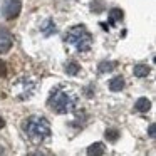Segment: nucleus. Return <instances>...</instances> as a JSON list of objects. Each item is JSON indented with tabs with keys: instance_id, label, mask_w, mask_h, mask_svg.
I'll list each match as a JSON object with an SVG mask.
<instances>
[{
	"instance_id": "f257e3e1",
	"label": "nucleus",
	"mask_w": 156,
	"mask_h": 156,
	"mask_svg": "<svg viewBox=\"0 0 156 156\" xmlns=\"http://www.w3.org/2000/svg\"><path fill=\"white\" fill-rule=\"evenodd\" d=\"M77 104V98H76L74 92L67 91V89H55L54 92L49 98V108L52 109L57 114H67V112H72Z\"/></svg>"
},
{
	"instance_id": "f03ea898",
	"label": "nucleus",
	"mask_w": 156,
	"mask_h": 156,
	"mask_svg": "<svg viewBox=\"0 0 156 156\" xmlns=\"http://www.w3.org/2000/svg\"><path fill=\"white\" fill-rule=\"evenodd\" d=\"M24 129H25V134L29 136V139L35 144H41L42 141H45L51 136V124L42 116L29 118L24 124Z\"/></svg>"
},
{
	"instance_id": "7ed1b4c3",
	"label": "nucleus",
	"mask_w": 156,
	"mask_h": 156,
	"mask_svg": "<svg viewBox=\"0 0 156 156\" xmlns=\"http://www.w3.org/2000/svg\"><path fill=\"white\" fill-rule=\"evenodd\" d=\"M66 42L76 47L79 52H87L92 45V35L84 25H76L66 34Z\"/></svg>"
},
{
	"instance_id": "20e7f679",
	"label": "nucleus",
	"mask_w": 156,
	"mask_h": 156,
	"mask_svg": "<svg viewBox=\"0 0 156 156\" xmlns=\"http://www.w3.org/2000/svg\"><path fill=\"white\" fill-rule=\"evenodd\" d=\"M22 10V0H5L4 4V17L7 20L15 19Z\"/></svg>"
},
{
	"instance_id": "39448f33",
	"label": "nucleus",
	"mask_w": 156,
	"mask_h": 156,
	"mask_svg": "<svg viewBox=\"0 0 156 156\" xmlns=\"http://www.w3.org/2000/svg\"><path fill=\"white\" fill-rule=\"evenodd\" d=\"M12 44H14V37L10 35V32L0 29V54H5L10 51Z\"/></svg>"
},
{
	"instance_id": "423d86ee",
	"label": "nucleus",
	"mask_w": 156,
	"mask_h": 156,
	"mask_svg": "<svg viewBox=\"0 0 156 156\" xmlns=\"http://www.w3.org/2000/svg\"><path fill=\"white\" fill-rule=\"evenodd\" d=\"M122 17H124V15H122L121 9H112L111 14H109V22H108V24H102V27L106 29L108 25H109V27H112V25H116L118 22H121Z\"/></svg>"
},
{
	"instance_id": "0eeeda50",
	"label": "nucleus",
	"mask_w": 156,
	"mask_h": 156,
	"mask_svg": "<svg viewBox=\"0 0 156 156\" xmlns=\"http://www.w3.org/2000/svg\"><path fill=\"white\" fill-rule=\"evenodd\" d=\"M149 108H151V102H149L148 98H139L134 104V109L138 112H146V111H149Z\"/></svg>"
},
{
	"instance_id": "6e6552de",
	"label": "nucleus",
	"mask_w": 156,
	"mask_h": 156,
	"mask_svg": "<svg viewBox=\"0 0 156 156\" xmlns=\"http://www.w3.org/2000/svg\"><path fill=\"white\" fill-rule=\"evenodd\" d=\"M122 87H124V79H122L121 76H118V77H114V79H111V81H109V89H111L112 92L121 91Z\"/></svg>"
},
{
	"instance_id": "1a4fd4ad",
	"label": "nucleus",
	"mask_w": 156,
	"mask_h": 156,
	"mask_svg": "<svg viewBox=\"0 0 156 156\" xmlns=\"http://www.w3.org/2000/svg\"><path fill=\"white\" fill-rule=\"evenodd\" d=\"M41 30H42V34L44 35H52V34H55V30H57V29H55V24L52 20H45L44 24H42V27H41Z\"/></svg>"
},
{
	"instance_id": "9d476101",
	"label": "nucleus",
	"mask_w": 156,
	"mask_h": 156,
	"mask_svg": "<svg viewBox=\"0 0 156 156\" xmlns=\"http://www.w3.org/2000/svg\"><path fill=\"white\" fill-rule=\"evenodd\" d=\"M149 72H151V69H149L146 64H138V66H134V76H136V77H146Z\"/></svg>"
},
{
	"instance_id": "9b49d317",
	"label": "nucleus",
	"mask_w": 156,
	"mask_h": 156,
	"mask_svg": "<svg viewBox=\"0 0 156 156\" xmlns=\"http://www.w3.org/2000/svg\"><path fill=\"white\" fill-rule=\"evenodd\" d=\"M87 154H104V144L102 143H96L87 148Z\"/></svg>"
},
{
	"instance_id": "f8f14e48",
	"label": "nucleus",
	"mask_w": 156,
	"mask_h": 156,
	"mask_svg": "<svg viewBox=\"0 0 156 156\" xmlns=\"http://www.w3.org/2000/svg\"><path fill=\"white\" fill-rule=\"evenodd\" d=\"M116 67V62H111V61H108V62H101L99 64V72L101 74H104V72H109V71H112V69Z\"/></svg>"
},
{
	"instance_id": "ddd939ff",
	"label": "nucleus",
	"mask_w": 156,
	"mask_h": 156,
	"mask_svg": "<svg viewBox=\"0 0 156 156\" xmlns=\"http://www.w3.org/2000/svg\"><path fill=\"white\" fill-rule=\"evenodd\" d=\"M79 69H81V67H79L77 62H69V64L66 66V72H67L69 76H76L79 72Z\"/></svg>"
},
{
	"instance_id": "4468645a",
	"label": "nucleus",
	"mask_w": 156,
	"mask_h": 156,
	"mask_svg": "<svg viewBox=\"0 0 156 156\" xmlns=\"http://www.w3.org/2000/svg\"><path fill=\"white\" fill-rule=\"evenodd\" d=\"M106 138H108L109 141H116V139H118V131H116V129H108V131H106Z\"/></svg>"
},
{
	"instance_id": "2eb2a0df",
	"label": "nucleus",
	"mask_w": 156,
	"mask_h": 156,
	"mask_svg": "<svg viewBox=\"0 0 156 156\" xmlns=\"http://www.w3.org/2000/svg\"><path fill=\"white\" fill-rule=\"evenodd\" d=\"M5 71H7V69H5V62L0 61V76H5Z\"/></svg>"
},
{
	"instance_id": "dca6fc26",
	"label": "nucleus",
	"mask_w": 156,
	"mask_h": 156,
	"mask_svg": "<svg viewBox=\"0 0 156 156\" xmlns=\"http://www.w3.org/2000/svg\"><path fill=\"white\" fill-rule=\"evenodd\" d=\"M149 136H151V138H154V124L149 126Z\"/></svg>"
},
{
	"instance_id": "f3484780",
	"label": "nucleus",
	"mask_w": 156,
	"mask_h": 156,
	"mask_svg": "<svg viewBox=\"0 0 156 156\" xmlns=\"http://www.w3.org/2000/svg\"><path fill=\"white\" fill-rule=\"evenodd\" d=\"M4 126H5V121H4V119H2V118H0V129L4 128Z\"/></svg>"
}]
</instances>
